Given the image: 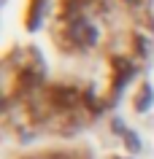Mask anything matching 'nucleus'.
I'll use <instances>...</instances> for the list:
<instances>
[{
    "instance_id": "nucleus-1",
    "label": "nucleus",
    "mask_w": 154,
    "mask_h": 159,
    "mask_svg": "<svg viewBox=\"0 0 154 159\" xmlns=\"http://www.w3.org/2000/svg\"><path fill=\"white\" fill-rule=\"evenodd\" d=\"M0 19V119L22 143L97 124L154 43V0H3Z\"/></svg>"
},
{
    "instance_id": "nucleus-2",
    "label": "nucleus",
    "mask_w": 154,
    "mask_h": 159,
    "mask_svg": "<svg viewBox=\"0 0 154 159\" xmlns=\"http://www.w3.org/2000/svg\"><path fill=\"white\" fill-rule=\"evenodd\" d=\"M16 159H89L86 148H73V146H46V148L27 151Z\"/></svg>"
}]
</instances>
